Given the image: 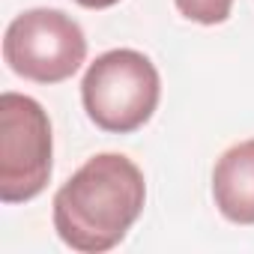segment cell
Listing matches in <instances>:
<instances>
[{
  "label": "cell",
  "mask_w": 254,
  "mask_h": 254,
  "mask_svg": "<svg viewBox=\"0 0 254 254\" xmlns=\"http://www.w3.org/2000/svg\"><path fill=\"white\" fill-rule=\"evenodd\" d=\"M147 203L141 168L123 153L87 159L54 194V230L81 251L102 254L117 248Z\"/></svg>",
  "instance_id": "obj_1"
},
{
  "label": "cell",
  "mask_w": 254,
  "mask_h": 254,
  "mask_svg": "<svg viewBox=\"0 0 254 254\" xmlns=\"http://www.w3.org/2000/svg\"><path fill=\"white\" fill-rule=\"evenodd\" d=\"M162 78L153 60L135 48H114L99 54L81 81L87 117L102 132L129 135L150 123L159 108Z\"/></svg>",
  "instance_id": "obj_2"
},
{
  "label": "cell",
  "mask_w": 254,
  "mask_h": 254,
  "mask_svg": "<svg viewBox=\"0 0 254 254\" xmlns=\"http://www.w3.org/2000/svg\"><path fill=\"white\" fill-rule=\"evenodd\" d=\"M54 138L45 108L24 93L0 96V200L39 197L54 168Z\"/></svg>",
  "instance_id": "obj_3"
},
{
  "label": "cell",
  "mask_w": 254,
  "mask_h": 254,
  "mask_svg": "<svg viewBox=\"0 0 254 254\" xmlns=\"http://www.w3.org/2000/svg\"><path fill=\"white\" fill-rule=\"evenodd\" d=\"M84 57L87 36L63 9H27L15 15L3 33L6 66L36 84H60L72 78Z\"/></svg>",
  "instance_id": "obj_4"
},
{
  "label": "cell",
  "mask_w": 254,
  "mask_h": 254,
  "mask_svg": "<svg viewBox=\"0 0 254 254\" xmlns=\"http://www.w3.org/2000/svg\"><path fill=\"white\" fill-rule=\"evenodd\" d=\"M212 197L233 224H254V138L233 144L212 171Z\"/></svg>",
  "instance_id": "obj_5"
},
{
  "label": "cell",
  "mask_w": 254,
  "mask_h": 254,
  "mask_svg": "<svg viewBox=\"0 0 254 254\" xmlns=\"http://www.w3.org/2000/svg\"><path fill=\"white\" fill-rule=\"evenodd\" d=\"M177 9L197 24H224L230 18L233 0H174Z\"/></svg>",
  "instance_id": "obj_6"
},
{
  "label": "cell",
  "mask_w": 254,
  "mask_h": 254,
  "mask_svg": "<svg viewBox=\"0 0 254 254\" xmlns=\"http://www.w3.org/2000/svg\"><path fill=\"white\" fill-rule=\"evenodd\" d=\"M75 3L84 6V9H108V6L120 3V0H75Z\"/></svg>",
  "instance_id": "obj_7"
}]
</instances>
